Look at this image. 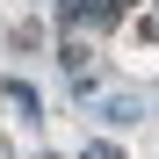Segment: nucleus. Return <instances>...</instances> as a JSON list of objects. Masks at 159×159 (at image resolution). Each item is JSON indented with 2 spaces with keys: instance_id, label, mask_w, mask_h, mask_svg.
Listing matches in <instances>:
<instances>
[{
  "instance_id": "1",
  "label": "nucleus",
  "mask_w": 159,
  "mask_h": 159,
  "mask_svg": "<svg viewBox=\"0 0 159 159\" xmlns=\"http://www.w3.org/2000/svg\"><path fill=\"white\" fill-rule=\"evenodd\" d=\"M87 159H123V152H116V145H94V152H87Z\"/></svg>"
}]
</instances>
